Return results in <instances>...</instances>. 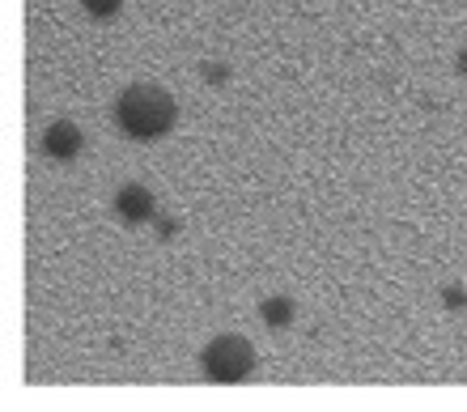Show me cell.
<instances>
[{
    "mask_svg": "<svg viewBox=\"0 0 467 412\" xmlns=\"http://www.w3.org/2000/svg\"><path fill=\"white\" fill-rule=\"evenodd\" d=\"M115 120L128 136L136 141H153V136H166L174 123V98L161 90V85H128L115 102Z\"/></svg>",
    "mask_w": 467,
    "mask_h": 412,
    "instance_id": "obj_1",
    "label": "cell"
},
{
    "mask_svg": "<svg viewBox=\"0 0 467 412\" xmlns=\"http://www.w3.org/2000/svg\"><path fill=\"white\" fill-rule=\"evenodd\" d=\"M200 365H204V375H209L213 383H243V378L255 370V349H251L243 336L225 332V336L209 340Z\"/></svg>",
    "mask_w": 467,
    "mask_h": 412,
    "instance_id": "obj_2",
    "label": "cell"
},
{
    "mask_svg": "<svg viewBox=\"0 0 467 412\" xmlns=\"http://www.w3.org/2000/svg\"><path fill=\"white\" fill-rule=\"evenodd\" d=\"M153 195H149V187H140V183H123L119 192H115V213H119L128 226H140V221L153 217Z\"/></svg>",
    "mask_w": 467,
    "mask_h": 412,
    "instance_id": "obj_3",
    "label": "cell"
},
{
    "mask_svg": "<svg viewBox=\"0 0 467 412\" xmlns=\"http://www.w3.org/2000/svg\"><path fill=\"white\" fill-rule=\"evenodd\" d=\"M43 153H47V158H56V162L77 158V153H81V128H77V123H68V120L51 123L47 132H43Z\"/></svg>",
    "mask_w": 467,
    "mask_h": 412,
    "instance_id": "obj_4",
    "label": "cell"
},
{
    "mask_svg": "<svg viewBox=\"0 0 467 412\" xmlns=\"http://www.w3.org/2000/svg\"><path fill=\"white\" fill-rule=\"evenodd\" d=\"M259 315H264L268 328H285V323L294 319V302H289V298H268V302L259 306Z\"/></svg>",
    "mask_w": 467,
    "mask_h": 412,
    "instance_id": "obj_5",
    "label": "cell"
},
{
    "mask_svg": "<svg viewBox=\"0 0 467 412\" xmlns=\"http://www.w3.org/2000/svg\"><path fill=\"white\" fill-rule=\"evenodd\" d=\"M81 5H86L89 17H115L123 0H81Z\"/></svg>",
    "mask_w": 467,
    "mask_h": 412,
    "instance_id": "obj_6",
    "label": "cell"
},
{
    "mask_svg": "<svg viewBox=\"0 0 467 412\" xmlns=\"http://www.w3.org/2000/svg\"><path fill=\"white\" fill-rule=\"evenodd\" d=\"M446 306H467V293L459 290V285H451V290H446Z\"/></svg>",
    "mask_w": 467,
    "mask_h": 412,
    "instance_id": "obj_7",
    "label": "cell"
},
{
    "mask_svg": "<svg viewBox=\"0 0 467 412\" xmlns=\"http://www.w3.org/2000/svg\"><path fill=\"white\" fill-rule=\"evenodd\" d=\"M204 77H209V81H225V69H217V64H209V69H204Z\"/></svg>",
    "mask_w": 467,
    "mask_h": 412,
    "instance_id": "obj_8",
    "label": "cell"
},
{
    "mask_svg": "<svg viewBox=\"0 0 467 412\" xmlns=\"http://www.w3.org/2000/svg\"><path fill=\"white\" fill-rule=\"evenodd\" d=\"M455 64H459V73H467V48H463V51H459V56H455Z\"/></svg>",
    "mask_w": 467,
    "mask_h": 412,
    "instance_id": "obj_9",
    "label": "cell"
}]
</instances>
